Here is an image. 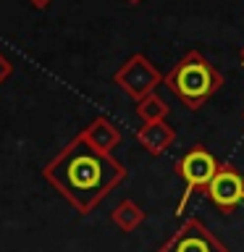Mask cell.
I'll use <instances>...</instances> for the list:
<instances>
[{"instance_id":"1","label":"cell","mask_w":244,"mask_h":252,"mask_svg":"<svg viewBox=\"0 0 244 252\" xmlns=\"http://www.w3.org/2000/svg\"><path fill=\"white\" fill-rule=\"evenodd\" d=\"M126 165L116 160L113 153H100L76 134L42 168V179L79 216H90L126 179Z\"/></svg>"},{"instance_id":"2","label":"cell","mask_w":244,"mask_h":252,"mask_svg":"<svg viewBox=\"0 0 244 252\" xmlns=\"http://www.w3.org/2000/svg\"><path fill=\"white\" fill-rule=\"evenodd\" d=\"M163 84L186 110H200L223 87V74L200 50H189L163 76Z\"/></svg>"},{"instance_id":"3","label":"cell","mask_w":244,"mask_h":252,"mask_svg":"<svg viewBox=\"0 0 244 252\" xmlns=\"http://www.w3.org/2000/svg\"><path fill=\"white\" fill-rule=\"evenodd\" d=\"M220 168L218 158L210 153L205 145H192L186 150L184 155L176 160V176L184 181V194L179 197L176 202V216H184L186 213V205L192 200V194H205V189H208L210 179L215 176V171Z\"/></svg>"},{"instance_id":"4","label":"cell","mask_w":244,"mask_h":252,"mask_svg":"<svg viewBox=\"0 0 244 252\" xmlns=\"http://www.w3.org/2000/svg\"><path fill=\"white\" fill-rule=\"evenodd\" d=\"M160 68L147 58L145 53H134L131 58H126V63L113 74V84L121 92H126L134 102H139L142 97L152 94L157 87L163 84Z\"/></svg>"},{"instance_id":"5","label":"cell","mask_w":244,"mask_h":252,"mask_svg":"<svg viewBox=\"0 0 244 252\" xmlns=\"http://www.w3.org/2000/svg\"><path fill=\"white\" fill-rule=\"evenodd\" d=\"M155 252H231L200 218H186Z\"/></svg>"},{"instance_id":"6","label":"cell","mask_w":244,"mask_h":252,"mask_svg":"<svg viewBox=\"0 0 244 252\" xmlns=\"http://www.w3.org/2000/svg\"><path fill=\"white\" fill-rule=\"evenodd\" d=\"M205 197L223 216H231L239 205H244V173L234 163H220V168L205 189Z\"/></svg>"},{"instance_id":"7","label":"cell","mask_w":244,"mask_h":252,"mask_svg":"<svg viewBox=\"0 0 244 252\" xmlns=\"http://www.w3.org/2000/svg\"><path fill=\"white\" fill-rule=\"evenodd\" d=\"M79 137H82L87 145H92L94 150H100V153H113V150L121 145V129H118L108 116L92 118V121L79 131Z\"/></svg>"},{"instance_id":"8","label":"cell","mask_w":244,"mask_h":252,"mask_svg":"<svg viewBox=\"0 0 244 252\" xmlns=\"http://www.w3.org/2000/svg\"><path fill=\"white\" fill-rule=\"evenodd\" d=\"M137 142L147 150L150 155H163L173 142H176V129L168 121H150L137 129Z\"/></svg>"},{"instance_id":"9","label":"cell","mask_w":244,"mask_h":252,"mask_svg":"<svg viewBox=\"0 0 244 252\" xmlns=\"http://www.w3.org/2000/svg\"><path fill=\"white\" fill-rule=\"evenodd\" d=\"M110 220H113V226L118 228V231H123V234H131V231H137V228L147 220V213L142 210V205H137L134 200H121L113 208V213H110Z\"/></svg>"},{"instance_id":"10","label":"cell","mask_w":244,"mask_h":252,"mask_svg":"<svg viewBox=\"0 0 244 252\" xmlns=\"http://www.w3.org/2000/svg\"><path fill=\"white\" fill-rule=\"evenodd\" d=\"M134 110H137L142 124H150V121H165L171 113V105L157 92H152V94H147V97H142L137 105H134Z\"/></svg>"},{"instance_id":"11","label":"cell","mask_w":244,"mask_h":252,"mask_svg":"<svg viewBox=\"0 0 244 252\" xmlns=\"http://www.w3.org/2000/svg\"><path fill=\"white\" fill-rule=\"evenodd\" d=\"M11 74H13V63H11V58H8L5 53H0V84H5L8 79H11Z\"/></svg>"},{"instance_id":"12","label":"cell","mask_w":244,"mask_h":252,"mask_svg":"<svg viewBox=\"0 0 244 252\" xmlns=\"http://www.w3.org/2000/svg\"><path fill=\"white\" fill-rule=\"evenodd\" d=\"M29 3L34 5V8H39V11H42V8H47V5L53 3V0H29Z\"/></svg>"},{"instance_id":"13","label":"cell","mask_w":244,"mask_h":252,"mask_svg":"<svg viewBox=\"0 0 244 252\" xmlns=\"http://www.w3.org/2000/svg\"><path fill=\"white\" fill-rule=\"evenodd\" d=\"M126 3H129V5H139L142 0H126Z\"/></svg>"},{"instance_id":"14","label":"cell","mask_w":244,"mask_h":252,"mask_svg":"<svg viewBox=\"0 0 244 252\" xmlns=\"http://www.w3.org/2000/svg\"><path fill=\"white\" fill-rule=\"evenodd\" d=\"M239 61H242V66H244V47L239 50Z\"/></svg>"}]
</instances>
